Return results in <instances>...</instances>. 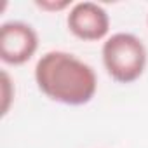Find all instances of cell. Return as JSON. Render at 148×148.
<instances>
[{"instance_id": "cell-1", "label": "cell", "mask_w": 148, "mask_h": 148, "mask_svg": "<svg viewBox=\"0 0 148 148\" xmlns=\"http://www.w3.org/2000/svg\"><path fill=\"white\" fill-rule=\"evenodd\" d=\"M33 77L44 96L66 106L87 105L98 91L94 68L66 51L44 52L35 64Z\"/></svg>"}, {"instance_id": "cell-2", "label": "cell", "mask_w": 148, "mask_h": 148, "mask_svg": "<svg viewBox=\"0 0 148 148\" xmlns=\"http://www.w3.org/2000/svg\"><path fill=\"white\" fill-rule=\"evenodd\" d=\"M101 59L106 73L115 82L132 84L146 70L148 51L138 35L117 32L103 42Z\"/></svg>"}, {"instance_id": "cell-3", "label": "cell", "mask_w": 148, "mask_h": 148, "mask_svg": "<svg viewBox=\"0 0 148 148\" xmlns=\"http://www.w3.org/2000/svg\"><path fill=\"white\" fill-rule=\"evenodd\" d=\"M38 49V33L25 21H5L0 26V59L19 66L30 61Z\"/></svg>"}, {"instance_id": "cell-4", "label": "cell", "mask_w": 148, "mask_h": 148, "mask_svg": "<svg viewBox=\"0 0 148 148\" xmlns=\"http://www.w3.org/2000/svg\"><path fill=\"white\" fill-rule=\"evenodd\" d=\"M66 26L71 35L84 42L106 40L110 32V14L96 2H77L68 11Z\"/></svg>"}, {"instance_id": "cell-5", "label": "cell", "mask_w": 148, "mask_h": 148, "mask_svg": "<svg viewBox=\"0 0 148 148\" xmlns=\"http://www.w3.org/2000/svg\"><path fill=\"white\" fill-rule=\"evenodd\" d=\"M12 98H14V84L9 77V73L2 70V115H7Z\"/></svg>"}, {"instance_id": "cell-6", "label": "cell", "mask_w": 148, "mask_h": 148, "mask_svg": "<svg viewBox=\"0 0 148 148\" xmlns=\"http://www.w3.org/2000/svg\"><path fill=\"white\" fill-rule=\"evenodd\" d=\"M35 5L38 7V9H42V11H47V12H58V11H64V9H70L73 4L70 2V0H37L35 2Z\"/></svg>"}, {"instance_id": "cell-7", "label": "cell", "mask_w": 148, "mask_h": 148, "mask_svg": "<svg viewBox=\"0 0 148 148\" xmlns=\"http://www.w3.org/2000/svg\"><path fill=\"white\" fill-rule=\"evenodd\" d=\"M146 25H148V16H146Z\"/></svg>"}]
</instances>
